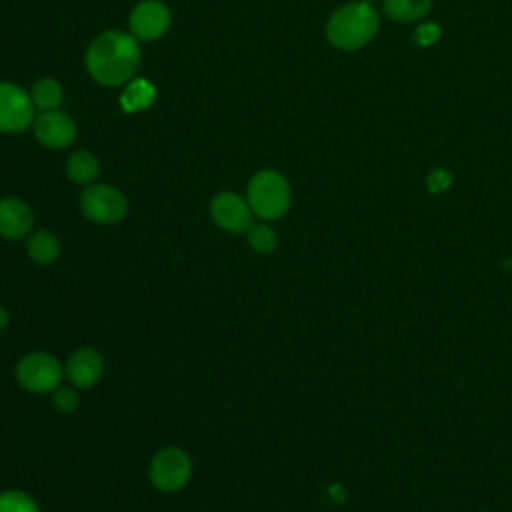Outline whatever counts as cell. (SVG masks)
<instances>
[{
    "mask_svg": "<svg viewBox=\"0 0 512 512\" xmlns=\"http://www.w3.org/2000/svg\"><path fill=\"white\" fill-rule=\"evenodd\" d=\"M140 66V48L132 34L108 30L98 34L86 50L90 76L104 86H120L132 80Z\"/></svg>",
    "mask_w": 512,
    "mask_h": 512,
    "instance_id": "1",
    "label": "cell"
},
{
    "mask_svg": "<svg viewBox=\"0 0 512 512\" xmlns=\"http://www.w3.org/2000/svg\"><path fill=\"white\" fill-rule=\"evenodd\" d=\"M380 16L368 2H348L326 22V38L334 48L352 52L364 48L378 32Z\"/></svg>",
    "mask_w": 512,
    "mask_h": 512,
    "instance_id": "2",
    "label": "cell"
},
{
    "mask_svg": "<svg viewBox=\"0 0 512 512\" xmlns=\"http://www.w3.org/2000/svg\"><path fill=\"white\" fill-rule=\"evenodd\" d=\"M246 200L256 218L264 222L278 220L288 212L292 204V190L280 172L266 168L250 178Z\"/></svg>",
    "mask_w": 512,
    "mask_h": 512,
    "instance_id": "3",
    "label": "cell"
},
{
    "mask_svg": "<svg viewBox=\"0 0 512 512\" xmlns=\"http://www.w3.org/2000/svg\"><path fill=\"white\" fill-rule=\"evenodd\" d=\"M14 378L18 386L30 394H50L62 384L64 364L50 352L34 350L18 358Z\"/></svg>",
    "mask_w": 512,
    "mask_h": 512,
    "instance_id": "4",
    "label": "cell"
},
{
    "mask_svg": "<svg viewBox=\"0 0 512 512\" xmlns=\"http://www.w3.org/2000/svg\"><path fill=\"white\" fill-rule=\"evenodd\" d=\"M192 458L178 446L160 448L148 464L150 484L164 494L180 492L192 478Z\"/></svg>",
    "mask_w": 512,
    "mask_h": 512,
    "instance_id": "5",
    "label": "cell"
},
{
    "mask_svg": "<svg viewBox=\"0 0 512 512\" xmlns=\"http://www.w3.org/2000/svg\"><path fill=\"white\" fill-rule=\"evenodd\" d=\"M80 210L86 220L110 226L126 218L128 200L110 184H88L80 194Z\"/></svg>",
    "mask_w": 512,
    "mask_h": 512,
    "instance_id": "6",
    "label": "cell"
},
{
    "mask_svg": "<svg viewBox=\"0 0 512 512\" xmlns=\"http://www.w3.org/2000/svg\"><path fill=\"white\" fill-rule=\"evenodd\" d=\"M210 218L212 222L230 234H246L254 224V214L246 198L236 192H218L210 200Z\"/></svg>",
    "mask_w": 512,
    "mask_h": 512,
    "instance_id": "7",
    "label": "cell"
},
{
    "mask_svg": "<svg viewBox=\"0 0 512 512\" xmlns=\"http://www.w3.org/2000/svg\"><path fill=\"white\" fill-rule=\"evenodd\" d=\"M34 102L20 86L0 82V132L16 134L34 122Z\"/></svg>",
    "mask_w": 512,
    "mask_h": 512,
    "instance_id": "8",
    "label": "cell"
},
{
    "mask_svg": "<svg viewBox=\"0 0 512 512\" xmlns=\"http://www.w3.org/2000/svg\"><path fill=\"white\" fill-rule=\"evenodd\" d=\"M104 356L92 346L76 348L64 362V378L78 390L94 388L104 376Z\"/></svg>",
    "mask_w": 512,
    "mask_h": 512,
    "instance_id": "9",
    "label": "cell"
},
{
    "mask_svg": "<svg viewBox=\"0 0 512 512\" xmlns=\"http://www.w3.org/2000/svg\"><path fill=\"white\" fill-rule=\"evenodd\" d=\"M170 26V10L160 0H144L130 14V32L138 40H158Z\"/></svg>",
    "mask_w": 512,
    "mask_h": 512,
    "instance_id": "10",
    "label": "cell"
},
{
    "mask_svg": "<svg viewBox=\"0 0 512 512\" xmlns=\"http://www.w3.org/2000/svg\"><path fill=\"white\" fill-rule=\"evenodd\" d=\"M34 134L42 146L58 150V148H66L74 142L76 124L68 114L60 112L58 108L46 110L34 120Z\"/></svg>",
    "mask_w": 512,
    "mask_h": 512,
    "instance_id": "11",
    "label": "cell"
},
{
    "mask_svg": "<svg viewBox=\"0 0 512 512\" xmlns=\"http://www.w3.org/2000/svg\"><path fill=\"white\" fill-rule=\"evenodd\" d=\"M34 230L32 208L16 196L0 198V236L6 240H22Z\"/></svg>",
    "mask_w": 512,
    "mask_h": 512,
    "instance_id": "12",
    "label": "cell"
},
{
    "mask_svg": "<svg viewBox=\"0 0 512 512\" xmlns=\"http://www.w3.org/2000/svg\"><path fill=\"white\" fill-rule=\"evenodd\" d=\"M60 252V238L52 230L38 228L26 236V254L38 266H50L60 258Z\"/></svg>",
    "mask_w": 512,
    "mask_h": 512,
    "instance_id": "13",
    "label": "cell"
},
{
    "mask_svg": "<svg viewBox=\"0 0 512 512\" xmlns=\"http://www.w3.org/2000/svg\"><path fill=\"white\" fill-rule=\"evenodd\" d=\"M66 174L74 184L88 186L94 184V180L100 174V162L92 152L78 150L74 152L66 162Z\"/></svg>",
    "mask_w": 512,
    "mask_h": 512,
    "instance_id": "14",
    "label": "cell"
},
{
    "mask_svg": "<svg viewBox=\"0 0 512 512\" xmlns=\"http://www.w3.org/2000/svg\"><path fill=\"white\" fill-rule=\"evenodd\" d=\"M156 98V88L146 78H134L126 82V88L120 96V106L126 112H138L148 108Z\"/></svg>",
    "mask_w": 512,
    "mask_h": 512,
    "instance_id": "15",
    "label": "cell"
},
{
    "mask_svg": "<svg viewBox=\"0 0 512 512\" xmlns=\"http://www.w3.org/2000/svg\"><path fill=\"white\" fill-rule=\"evenodd\" d=\"M432 8V0H384V14L394 22H418Z\"/></svg>",
    "mask_w": 512,
    "mask_h": 512,
    "instance_id": "16",
    "label": "cell"
},
{
    "mask_svg": "<svg viewBox=\"0 0 512 512\" xmlns=\"http://www.w3.org/2000/svg\"><path fill=\"white\" fill-rule=\"evenodd\" d=\"M30 98L42 112L56 110L62 104V86L54 78H40L34 82Z\"/></svg>",
    "mask_w": 512,
    "mask_h": 512,
    "instance_id": "17",
    "label": "cell"
},
{
    "mask_svg": "<svg viewBox=\"0 0 512 512\" xmlns=\"http://www.w3.org/2000/svg\"><path fill=\"white\" fill-rule=\"evenodd\" d=\"M246 242H248V246L256 254H272L276 250V246H278L276 232L264 220L262 222H254L246 230Z\"/></svg>",
    "mask_w": 512,
    "mask_h": 512,
    "instance_id": "18",
    "label": "cell"
},
{
    "mask_svg": "<svg viewBox=\"0 0 512 512\" xmlns=\"http://www.w3.org/2000/svg\"><path fill=\"white\" fill-rule=\"evenodd\" d=\"M0 512H40V506L28 492L8 488L0 492Z\"/></svg>",
    "mask_w": 512,
    "mask_h": 512,
    "instance_id": "19",
    "label": "cell"
},
{
    "mask_svg": "<svg viewBox=\"0 0 512 512\" xmlns=\"http://www.w3.org/2000/svg\"><path fill=\"white\" fill-rule=\"evenodd\" d=\"M78 388L74 386H58L54 392H50V402L56 412L60 414H72L80 406V396L76 392Z\"/></svg>",
    "mask_w": 512,
    "mask_h": 512,
    "instance_id": "20",
    "label": "cell"
},
{
    "mask_svg": "<svg viewBox=\"0 0 512 512\" xmlns=\"http://www.w3.org/2000/svg\"><path fill=\"white\" fill-rule=\"evenodd\" d=\"M440 38V28L436 24H422L414 34V42L420 46H430Z\"/></svg>",
    "mask_w": 512,
    "mask_h": 512,
    "instance_id": "21",
    "label": "cell"
},
{
    "mask_svg": "<svg viewBox=\"0 0 512 512\" xmlns=\"http://www.w3.org/2000/svg\"><path fill=\"white\" fill-rule=\"evenodd\" d=\"M450 186V174L446 170H434L430 176H428V188L432 192H440L444 188Z\"/></svg>",
    "mask_w": 512,
    "mask_h": 512,
    "instance_id": "22",
    "label": "cell"
},
{
    "mask_svg": "<svg viewBox=\"0 0 512 512\" xmlns=\"http://www.w3.org/2000/svg\"><path fill=\"white\" fill-rule=\"evenodd\" d=\"M8 324H10V312L0 304V334L8 328Z\"/></svg>",
    "mask_w": 512,
    "mask_h": 512,
    "instance_id": "23",
    "label": "cell"
},
{
    "mask_svg": "<svg viewBox=\"0 0 512 512\" xmlns=\"http://www.w3.org/2000/svg\"><path fill=\"white\" fill-rule=\"evenodd\" d=\"M362 2H368V4H372V2H376V0H362Z\"/></svg>",
    "mask_w": 512,
    "mask_h": 512,
    "instance_id": "24",
    "label": "cell"
}]
</instances>
